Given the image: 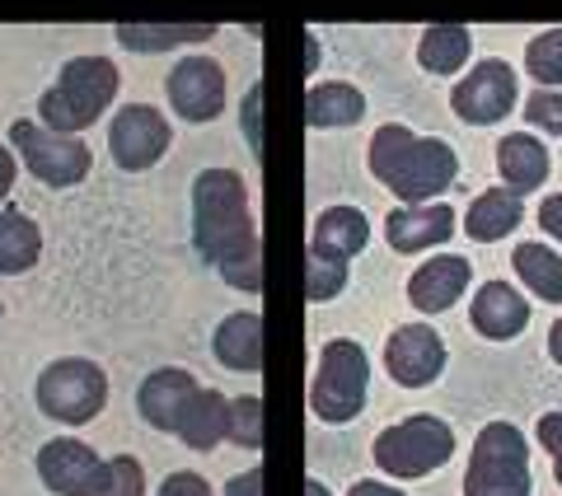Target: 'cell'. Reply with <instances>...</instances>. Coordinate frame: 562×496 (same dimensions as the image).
<instances>
[{
    "instance_id": "1",
    "label": "cell",
    "mask_w": 562,
    "mask_h": 496,
    "mask_svg": "<svg viewBox=\"0 0 562 496\" xmlns=\"http://www.w3.org/2000/svg\"><path fill=\"white\" fill-rule=\"evenodd\" d=\"M192 248L225 286L262 291V239L249 211V188L235 169H202L192 179Z\"/></svg>"
},
{
    "instance_id": "2",
    "label": "cell",
    "mask_w": 562,
    "mask_h": 496,
    "mask_svg": "<svg viewBox=\"0 0 562 496\" xmlns=\"http://www.w3.org/2000/svg\"><path fill=\"white\" fill-rule=\"evenodd\" d=\"M371 173L394 192L403 206H422L454 188L460 179V155L441 136H417L403 122H384L371 136Z\"/></svg>"
},
{
    "instance_id": "3",
    "label": "cell",
    "mask_w": 562,
    "mask_h": 496,
    "mask_svg": "<svg viewBox=\"0 0 562 496\" xmlns=\"http://www.w3.org/2000/svg\"><path fill=\"white\" fill-rule=\"evenodd\" d=\"M117 66L109 57H70L61 66L57 84L38 99V113H43V127L61 132V136H76L85 127H94V122L113 109L117 99Z\"/></svg>"
},
{
    "instance_id": "4",
    "label": "cell",
    "mask_w": 562,
    "mask_h": 496,
    "mask_svg": "<svg viewBox=\"0 0 562 496\" xmlns=\"http://www.w3.org/2000/svg\"><path fill=\"white\" fill-rule=\"evenodd\" d=\"M366 388H371V361H366L361 342L347 338L324 342L310 380V413L328 421V427H342L366 407Z\"/></svg>"
},
{
    "instance_id": "5",
    "label": "cell",
    "mask_w": 562,
    "mask_h": 496,
    "mask_svg": "<svg viewBox=\"0 0 562 496\" xmlns=\"http://www.w3.org/2000/svg\"><path fill=\"white\" fill-rule=\"evenodd\" d=\"M464 496H530V446L512 421H487L469 450Z\"/></svg>"
},
{
    "instance_id": "6",
    "label": "cell",
    "mask_w": 562,
    "mask_h": 496,
    "mask_svg": "<svg viewBox=\"0 0 562 496\" xmlns=\"http://www.w3.org/2000/svg\"><path fill=\"white\" fill-rule=\"evenodd\" d=\"M33 398H38L43 417L66 421V427H85V421H94L103 413V403H109V375L85 357H61L38 375Z\"/></svg>"
},
{
    "instance_id": "7",
    "label": "cell",
    "mask_w": 562,
    "mask_h": 496,
    "mask_svg": "<svg viewBox=\"0 0 562 496\" xmlns=\"http://www.w3.org/2000/svg\"><path fill=\"white\" fill-rule=\"evenodd\" d=\"M450 454H454V431L431 413L403 417L390 431L375 436V464L390 477H427L446 469Z\"/></svg>"
},
{
    "instance_id": "8",
    "label": "cell",
    "mask_w": 562,
    "mask_h": 496,
    "mask_svg": "<svg viewBox=\"0 0 562 496\" xmlns=\"http://www.w3.org/2000/svg\"><path fill=\"white\" fill-rule=\"evenodd\" d=\"M10 146L20 150L33 179L47 183V188H76V183H85V173L94 165V155L85 140L61 136V132L43 127V122H29V117H14Z\"/></svg>"
},
{
    "instance_id": "9",
    "label": "cell",
    "mask_w": 562,
    "mask_h": 496,
    "mask_svg": "<svg viewBox=\"0 0 562 496\" xmlns=\"http://www.w3.org/2000/svg\"><path fill=\"white\" fill-rule=\"evenodd\" d=\"M516 99H520V76L512 70V61L487 57L450 90V109L469 127H492V122H502L516 109Z\"/></svg>"
},
{
    "instance_id": "10",
    "label": "cell",
    "mask_w": 562,
    "mask_h": 496,
    "mask_svg": "<svg viewBox=\"0 0 562 496\" xmlns=\"http://www.w3.org/2000/svg\"><path fill=\"white\" fill-rule=\"evenodd\" d=\"M173 146V127L160 109L150 103H127L122 113H113L109 122V150H113V165L127 169V173H146L155 169Z\"/></svg>"
},
{
    "instance_id": "11",
    "label": "cell",
    "mask_w": 562,
    "mask_h": 496,
    "mask_svg": "<svg viewBox=\"0 0 562 496\" xmlns=\"http://www.w3.org/2000/svg\"><path fill=\"white\" fill-rule=\"evenodd\" d=\"M38 477L57 496H109V459L80 440H47L38 450Z\"/></svg>"
},
{
    "instance_id": "12",
    "label": "cell",
    "mask_w": 562,
    "mask_h": 496,
    "mask_svg": "<svg viewBox=\"0 0 562 496\" xmlns=\"http://www.w3.org/2000/svg\"><path fill=\"white\" fill-rule=\"evenodd\" d=\"M446 342L431 324H403L390 332L384 342V365H390V380L403 388H427L446 375Z\"/></svg>"
},
{
    "instance_id": "13",
    "label": "cell",
    "mask_w": 562,
    "mask_h": 496,
    "mask_svg": "<svg viewBox=\"0 0 562 496\" xmlns=\"http://www.w3.org/2000/svg\"><path fill=\"white\" fill-rule=\"evenodd\" d=\"M165 94H169V109L183 122H192V127L216 122L225 109V70L211 57H183L169 70Z\"/></svg>"
},
{
    "instance_id": "14",
    "label": "cell",
    "mask_w": 562,
    "mask_h": 496,
    "mask_svg": "<svg viewBox=\"0 0 562 496\" xmlns=\"http://www.w3.org/2000/svg\"><path fill=\"white\" fill-rule=\"evenodd\" d=\"M460 221L446 202H422V206H398L384 216V239H390L394 253H427V248L446 244Z\"/></svg>"
},
{
    "instance_id": "15",
    "label": "cell",
    "mask_w": 562,
    "mask_h": 496,
    "mask_svg": "<svg viewBox=\"0 0 562 496\" xmlns=\"http://www.w3.org/2000/svg\"><path fill=\"white\" fill-rule=\"evenodd\" d=\"M198 388H202V384L192 380V370L160 365V370H150V375L140 380V388H136V413L146 417V427L173 436V427H179L188 398L198 394Z\"/></svg>"
},
{
    "instance_id": "16",
    "label": "cell",
    "mask_w": 562,
    "mask_h": 496,
    "mask_svg": "<svg viewBox=\"0 0 562 496\" xmlns=\"http://www.w3.org/2000/svg\"><path fill=\"white\" fill-rule=\"evenodd\" d=\"M469 281H473V262L454 258V253H441V258L422 262V268L408 277V300L422 314H446V309L460 305Z\"/></svg>"
},
{
    "instance_id": "17",
    "label": "cell",
    "mask_w": 562,
    "mask_h": 496,
    "mask_svg": "<svg viewBox=\"0 0 562 496\" xmlns=\"http://www.w3.org/2000/svg\"><path fill=\"white\" fill-rule=\"evenodd\" d=\"M469 318H473V328H479V338L512 342L525 332V324H530V300L516 286H506V281H483L479 295H473Z\"/></svg>"
},
{
    "instance_id": "18",
    "label": "cell",
    "mask_w": 562,
    "mask_h": 496,
    "mask_svg": "<svg viewBox=\"0 0 562 496\" xmlns=\"http://www.w3.org/2000/svg\"><path fill=\"white\" fill-rule=\"evenodd\" d=\"M371 244V221L357 206H324L319 221L310 229V258H357Z\"/></svg>"
},
{
    "instance_id": "19",
    "label": "cell",
    "mask_w": 562,
    "mask_h": 496,
    "mask_svg": "<svg viewBox=\"0 0 562 496\" xmlns=\"http://www.w3.org/2000/svg\"><path fill=\"white\" fill-rule=\"evenodd\" d=\"M225 431H231V398L216 394V388H198V394L188 398L179 427H173V436L183 440L188 450L198 454H211L225 440Z\"/></svg>"
},
{
    "instance_id": "20",
    "label": "cell",
    "mask_w": 562,
    "mask_h": 496,
    "mask_svg": "<svg viewBox=\"0 0 562 496\" xmlns=\"http://www.w3.org/2000/svg\"><path fill=\"white\" fill-rule=\"evenodd\" d=\"M211 351L225 370H239V375H254L262 370V314L258 309H239L231 318H221Z\"/></svg>"
},
{
    "instance_id": "21",
    "label": "cell",
    "mask_w": 562,
    "mask_h": 496,
    "mask_svg": "<svg viewBox=\"0 0 562 496\" xmlns=\"http://www.w3.org/2000/svg\"><path fill=\"white\" fill-rule=\"evenodd\" d=\"M549 169H553V159L549 150H543V140H535L530 132H512L497 146V173H502V183L512 188V192H535L549 183Z\"/></svg>"
},
{
    "instance_id": "22",
    "label": "cell",
    "mask_w": 562,
    "mask_h": 496,
    "mask_svg": "<svg viewBox=\"0 0 562 496\" xmlns=\"http://www.w3.org/2000/svg\"><path fill=\"white\" fill-rule=\"evenodd\" d=\"M520 221H525L520 192L487 188L483 198H473L469 216H464V229H469V239H479V244H497V239L512 235V229H520Z\"/></svg>"
},
{
    "instance_id": "23",
    "label": "cell",
    "mask_w": 562,
    "mask_h": 496,
    "mask_svg": "<svg viewBox=\"0 0 562 496\" xmlns=\"http://www.w3.org/2000/svg\"><path fill=\"white\" fill-rule=\"evenodd\" d=\"M43 258V235L20 206L0 211V277H24L38 268Z\"/></svg>"
},
{
    "instance_id": "24",
    "label": "cell",
    "mask_w": 562,
    "mask_h": 496,
    "mask_svg": "<svg viewBox=\"0 0 562 496\" xmlns=\"http://www.w3.org/2000/svg\"><path fill=\"white\" fill-rule=\"evenodd\" d=\"M469 52H473V33L464 24H431L417 38V61L431 76H460Z\"/></svg>"
},
{
    "instance_id": "25",
    "label": "cell",
    "mask_w": 562,
    "mask_h": 496,
    "mask_svg": "<svg viewBox=\"0 0 562 496\" xmlns=\"http://www.w3.org/2000/svg\"><path fill=\"white\" fill-rule=\"evenodd\" d=\"M366 117V99L361 90H351V84L342 80H328V84H314V90L305 94V122L310 127H351V122Z\"/></svg>"
},
{
    "instance_id": "26",
    "label": "cell",
    "mask_w": 562,
    "mask_h": 496,
    "mask_svg": "<svg viewBox=\"0 0 562 496\" xmlns=\"http://www.w3.org/2000/svg\"><path fill=\"white\" fill-rule=\"evenodd\" d=\"M516 277L530 286V295H539L543 305H562V258L543 244H516Z\"/></svg>"
},
{
    "instance_id": "27",
    "label": "cell",
    "mask_w": 562,
    "mask_h": 496,
    "mask_svg": "<svg viewBox=\"0 0 562 496\" xmlns=\"http://www.w3.org/2000/svg\"><path fill=\"white\" fill-rule=\"evenodd\" d=\"M211 24H117V43L127 52H169L183 43H206Z\"/></svg>"
},
{
    "instance_id": "28",
    "label": "cell",
    "mask_w": 562,
    "mask_h": 496,
    "mask_svg": "<svg viewBox=\"0 0 562 496\" xmlns=\"http://www.w3.org/2000/svg\"><path fill=\"white\" fill-rule=\"evenodd\" d=\"M525 70L539 90H562V29H543L525 43Z\"/></svg>"
},
{
    "instance_id": "29",
    "label": "cell",
    "mask_w": 562,
    "mask_h": 496,
    "mask_svg": "<svg viewBox=\"0 0 562 496\" xmlns=\"http://www.w3.org/2000/svg\"><path fill=\"white\" fill-rule=\"evenodd\" d=\"M225 440L239 450H262V398L258 394L231 398V431H225Z\"/></svg>"
},
{
    "instance_id": "30",
    "label": "cell",
    "mask_w": 562,
    "mask_h": 496,
    "mask_svg": "<svg viewBox=\"0 0 562 496\" xmlns=\"http://www.w3.org/2000/svg\"><path fill=\"white\" fill-rule=\"evenodd\" d=\"M347 286V262L338 258H310V277H305V300L310 305H328L333 295Z\"/></svg>"
},
{
    "instance_id": "31",
    "label": "cell",
    "mask_w": 562,
    "mask_h": 496,
    "mask_svg": "<svg viewBox=\"0 0 562 496\" xmlns=\"http://www.w3.org/2000/svg\"><path fill=\"white\" fill-rule=\"evenodd\" d=\"M525 122L539 132L562 136V90H535L525 99Z\"/></svg>"
},
{
    "instance_id": "32",
    "label": "cell",
    "mask_w": 562,
    "mask_h": 496,
    "mask_svg": "<svg viewBox=\"0 0 562 496\" xmlns=\"http://www.w3.org/2000/svg\"><path fill=\"white\" fill-rule=\"evenodd\" d=\"M109 496H146V469L132 454L109 459Z\"/></svg>"
},
{
    "instance_id": "33",
    "label": "cell",
    "mask_w": 562,
    "mask_h": 496,
    "mask_svg": "<svg viewBox=\"0 0 562 496\" xmlns=\"http://www.w3.org/2000/svg\"><path fill=\"white\" fill-rule=\"evenodd\" d=\"M539 446L553 454V477L562 487V413H543L539 417Z\"/></svg>"
},
{
    "instance_id": "34",
    "label": "cell",
    "mask_w": 562,
    "mask_h": 496,
    "mask_svg": "<svg viewBox=\"0 0 562 496\" xmlns=\"http://www.w3.org/2000/svg\"><path fill=\"white\" fill-rule=\"evenodd\" d=\"M160 496H211V487L198 473H169L160 483Z\"/></svg>"
},
{
    "instance_id": "35",
    "label": "cell",
    "mask_w": 562,
    "mask_h": 496,
    "mask_svg": "<svg viewBox=\"0 0 562 496\" xmlns=\"http://www.w3.org/2000/svg\"><path fill=\"white\" fill-rule=\"evenodd\" d=\"M539 225H543V235H553V239L562 244V192L543 198V206H539Z\"/></svg>"
},
{
    "instance_id": "36",
    "label": "cell",
    "mask_w": 562,
    "mask_h": 496,
    "mask_svg": "<svg viewBox=\"0 0 562 496\" xmlns=\"http://www.w3.org/2000/svg\"><path fill=\"white\" fill-rule=\"evenodd\" d=\"M225 496H262V469L254 464L249 473L231 477V487H225Z\"/></svg>"
},
{
    "instance_id": "37",
    "label": "cell",
    "mask_w": 562,
    "mask_h": 496,
    "mask_svg": "<svg viewBox=\"0 0 562 496\" xmlns=\"http://www.w3.org/2000/svg\"><path fill=\"white\" fill-rule=\"evenodd\" d=\"M14 173H20V165H14V150H10V146H0V202L10 198V188H14Z\"/></svg>"
},
{
    "instance_id": "38",
    "label": "cell",
    "mask_w": 562,
    "mask_h": 496,
    "mask_svg": "<svg viewBox=\"0 0 562 496\" xmlns=\"http://www.w3.org/2000/svg\"><path fill=\"white\" fill-rule=\"evenodd\" d=\"M347 496H408L403 487H390V483H375V477H366V483H357Z\"/></svg>"
},
{
    "instance_id": "39",
    "label": "cell",
    "mask_w": 562,
    "mask_h": 496,
    "mask_svg": "<svg viewBox=\"0 0 562 496\" xmlns=\"http://www.w3.org/2000/svg\"><path fill=\"white\" fill-rule=\"evenodd\" d=\"M549 357L562 365V318H558V324L549 328Z\"/></svg>"
},
{
    "instance_id": "40",
    "label": "cell",
    "mask_w": 562,
    "mask_h": 496,
    "mask_svg": "<svg viewBox=\"0 0 562 496\" xmlns=\"http://www.w3.org/2000/svg\"><path fill=\"white\" fill-rule=\"evenodd\" d=\"M305 496H328V487L319 483V477H314V483H305Z\"/></svg>"
},
{
    "instance_id": "41",
    "label": "cell",
    "mask_w": 562,
    "mask_h": 496,
    "mask_svg": "<svg viewBox=\"0 0 562 496\" xmlns=\"http://www.w3.org/2000/svg\"><path fill=\"white\" fill-rule=\"evenodd\" d=\"M0 309H5V305H0Z\"/></svg>"
}]
</instances>
